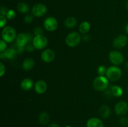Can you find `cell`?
<instances>
[{
    "label": "cell",
    "instance_id": "8",
    "mask_svg": "<svg viewBox=\"0 0 128 127\" xmlns=\"http://www.w3.org/2000/svg\"><path fill=\"white\" fill-rule=\"evenodd\" d=\"M47 11V7L42 3L36 4L31 9V12L35 17H42L46 14Z\"/></svg>",
    "mask_w": 128,
    "mask_h": 127
},
{
    "label": "cell",
    "instance_id": "36",
    "mask_svg": "<svg viewBox=\"0 0 128 127\" xmlns=\"http://www.w3.org/2000/svg\"><path fill=\"white\" fill-rule=\"evenodd\" d=\"M125 30H126V32L128 34V23L127 24V25L126 26V28H125Z\"/></svg>",
    "mask_w": 128,
    "mask_h": 127
},
{
    "label": "cell",
    "instance_id": "29",
    "mask_svg": "<svg viewBox=\"0 0 128 127\" xmlns=\"http://www.w3.org/2000/svg\"><path fill=\"white\" fill-rule=\"evenodd\" d=\"M33 21V16L31 14H27L24 17V22L26 24H30Z\"/></svg>",
    "mask_w": 128,
    "mask_h": 127
},
{
    "label": "cell",
    "instance_id": "21",
    "mask_svg": "<svg viewBox=\"0 0 128 127\" xmlns=\"http://www.w3.org/2000/svg\"><path fill=\"white\" fill-rule=\"evenodd\" d=\"M111 94L116 97H121L123 94V90L120 86L114 85L111 87Z\"/></svg>",
    "mask_w": 128,
    "mask_h": 127
},
{
    "label": "cell",
    "instance_id": "15",
    "mask_svg": "<svg viewBox=\"0 0 128 127\" xmlns=\"http://www.w3.org/2000/svg\"><path fill=\"white\" fill-rule=\"evenodd\" d=\"M35 65V61L32 58H27L22 62V68L24 70L29 71L32 70Z\"/></svg>",
    "mask_w": 128,
    "mask_h": 127
},
{
    "label": "cell",
    "instance_id": "9",
    "mask_svg": "<svg viewBox=\"0 0 128 127\" xmlns=\"http://www.w3.org/2000/svg\"><path fill=\"white\" fill-rule=\"evenodd\" d=\"M128 42V38L126 36L123 34L120 35L115 37L113 40V46L118 49H122L127 45Z\"/></svg>",
    "mask_w": 128,
    "mask_h": 127
},
{
    "label": "cell",
    "instance_id": "4",
    "mask_svg": "<svg viewBox=\"0 0 128 127\" xmlns=\"http://www.w3.org/2000/svg\"><path fill=\"white\" fill-rule=\"evenodd\" d=\"M81 39H82V37L79 32H71L66 36V43L69 47H74L78 46Z\"/></svg>",
    "mask_w": 128,
    "mask_h": 127
},
{
    "label": "cell",
    "instance_id": "27",
    "mask_svg": "<svg viewBox=\"0 0 128 127\" xmlns=\"http://www.w3.org/2000/svg\"><path fill=\"white\" fill-rule=\"evenodd\" d=\"M33 34L34 36H39V35H42L43 34V30L40 26H37L35 27L33 30Z\"/></svg>",
    "mask_w": 128,
    "mask_h": 127
},
{
    "label": "cell",
    "instance_id": "7",
    "mask_svg": "<svg viewBox=\"0 0 128 127\" xmlns=\"http://www.w3.org/2000/svg\"><path fill=\"white\" fill-rule=\"evenodd\" d=\"M43 25L46 30L52 32L58 28V22L55 17L50 16L45 19L43 22Z\"/></svg>",
    "mask_w": 128,
    "mask_h": 127
},
{
    "label": "cell",
    "instance_id": "39",
    "mask_svg": "<svg viewBox=\"0 0 128 127\" xmlns=\"http://www.w3.org/2000/svg\"><path fill=\"white\" fill-rule=\"evenodd\" d=\"M66 127H71V126H69V125H68V126H66Z\"/></svg>",
    "mask_w": 128,
    "mask_h": 127
},
{
    "label": "cell",
    "instance_id": "40",
    "mask_svg": "<svg viewBox=\"0 0 128 127\" xmlns=\"http://www.w3.org/2000/svg\"></svg>",
    "mask_w": 128,
    "mask_h": 127
},
{
    "label": "cell",
    "instance_id": "2",
    "mask_svg": "<svg viewBox=\"0 0 128 127\" xmlns=\"http://www.w3.org/2000/svg\"><path fill=\"white\" fill-rule=\"evenodd\" d=\"M2 39L6 41L7 43L13 42L16 38V32L14 29L11 26H6L2 29L1 31Z\"/></svg>",
    "mask_w": 128,
    "mask_h": 127
},
{
    "label": "cell",
    "instance_id": "35",
    "mask_svg": "<svg viewBox=\"0 0 128 127\" xmlns=\"http://www.w3.org/2000/svg\"><path fill=\"white\" fill-rule=\"evenodd\" d=\"M48 127H59V125L57 124V123H51L50 125H49Z\"/></svg>",
    "mask_w": 128,
    "mask_h": 127
},
{
    "label": "cell",
    "instance_id": "14",
    "mask_svg": "<svg viewBox=\"0 0 128 127\" xmlns=\"http://www.w3.org/2000/svg\"><path fill=\"white\" fill-rule=\"evenodd\" d=\"M87 127H103V122L98 118H91L88 120L86 123Z\"/></svg>",
    "mask_w": 128,
    "mask_h": 127
},
{
    "label": "cell",
    "instance_id": "31",
    "mask_svg": "<svg viewBox=\"0 0 128 127\" xmlns=\"http://www.w3.org/2000/svg\"><path fill=\"white\" fill-rule=\"evenodd\" d=\"M35 47H34L33 44L31 43H29L26 45V47H25V49L28 51V52H32V51L34 50Z\"/></svg>",
    "mask_w": 128,
    "mask_h": 127
},
{
    "label": "cell",
    "instance_id": "26",
    "mask_svg": "<svg viewBox=\"0 0 128 127\" xmlns=\"http://www.w3.org/2000/svg\"><path fill=\"white\" fill-rule=\"evenodd\" d=\"M7 19L6 16L0 15V27L1 28H4L5 27V25L6 24L7 22Z\"/></svg>",
    "mask_w": 128,
    "mask_h": 127
},
{
    "label": "cell",
    "instance_id": "19",
    "mask_svg": "<svg viewBox=\"0 0 128 127\" xmlns=\"http://www.w3.org/2000/svg\"><path fill=\"white\" fill-rule=\"evenodd\" d=\"M90 29H91V25L90 22L88 21H83L80 24L79 31L80 33L84 34H87L90 31Z\"/></svg>",
    "mask_w": 128,
    "mask_h": 127
},
{
    "label": "cell",
    "instance_id": "22",
    "mask_svg": "<svg viewBox=\"0 0 128 127\" xmlns=\"http://www.w3.org/2000/svg\"><path fill=\"white\" fill-rule=\"evenodd\" d=\"M50 120V117L48 113L46 112L41 113L39 115V122L42 125H47Z\"/></svg>",
    "mask_w": 128,
    "mask_h": 127
},
{
    "label": "cell",
    "instance_id": "37",
    "mask_svg": "<svg viewBox=\"0 0 128 127\" xmlns=\"http://www.w3.org/2000/svg\"><path fill=\"white\" fill-rule=\"evenodd\" d=\"M125 67H126V69L128 70V62H127L126 63V65H125Z\"/></svg>",
    "mask_w": 128,
    "mask_h": 127
},
{
    "label": "cell",
    "instance_id": "25",
    "mask_svg": "<svg viewBox=\"0 0 128 127\" xmlns=\"http://www.w3.org/2000/svg\"><path fill=\"white\" fill-rule=\"evenodd\" d=\"M6 18L8 19H13L15 17H16V12L13 9H9L7 12V14L6 16Z\"/></svg>",
    "mask_w": 128,
    "mask_h": 127
},
{
    "label": "cell",
    "instance_id": "13",
    "mask_svg": "<svg viewBox=\"0 0 128 127\" xmlns=\"http://www.w3.org/2000/svg\"><path fill=\"white\" fill-rule=\"evenodd\" d=\"M34 88V90L36 93L38 94H42L46 91L48 86L45 81L42 80H40L35 83Z\"/></svg>",
    "mask_w": 128,
    "mask_h": 127
},
{
    "label": "cell",
    "instance_id": "3",
    "mask_svg": "<svg viewBox=\"0 0 128 127\" xmlns=\"http://www.w3.org/2000/svg\"><path fill=\"white\" fill-rule=\"evenodd\" d=\"M122 75V71L121 68L116 65L110 66L107 68L106 77L109 80L115 82L120 79Z\"/></svg>",
    "mask_w": 128,
    "mask_h": 127
},
{
    "label": "cell",
    "instance_id": "12",
    "mask_svg": "<svg viewBox=\"0 0 128 127\" xmlns=\"http://www.w3.org/2000/svg\"><path fill=\"white\" fill-rule=\"evenodd\" d=\"M16 45L19 47L25 48V46L29 44L27 34L25 33H20L17 35L16 38Z\"/></svg>",
    "mask_w": 128,
    "mask_h": 127
},
{
    "label": "cell",
    "instance_id": "38",
    "mask_svg": "<svg viewBox=\"0 0 128 127\" xmlns=\"http://www.w3.org/2000/svg\"><path fill=\"white\" fill-rule=\"evenodd\" d=\"M126 7H127V9H128V2H127V4H126Z\"/></svg>",
    "mask_w": 128,
    "mask_h": 127
},
{
    "label": "cell",
    "instance_id": "17",
    "mask_svg": "<svg viewBox=\"0 0 128 127\" xmlns=\"http://www.w3.org/2000/svg\"><path fill=\"white\" fill-rule=\"evenodd\" d=\"M2 53L4 58L8 59H12L16 57V55L18 52L14 48H8L6 49Z\"/></svg>",
    "mask_w": 128,
    "mask_h": 127
},
{
    "label": "cell",
    "instance_id": "6",
    "mask_svg": "<svg viewBox=\"0 0 128 127\" xmlns=\"http://www.w3.org/2000/svg\"><path fill=\"white\" fill-rule=\"evenodd\" d=\"M109 59L114 65H118L124 62V56L118 51H112L109 54Z\"/></svg>",
    "mask_w": 128,
    "mask_h": 127
},
{
    "label": "cell",
    "instance_id": "24",
    "mask_svg": "<svg viewBox=\"0 0 128 127\" xmlns=\"http://www.w3.org/2000/svg\"><path fill=\"white\" fill-rule=\"evenodd\" d=\"M106 72H107V68L105 65H101L99 66L98 68L97 72L99 75L104 76L106 74Z\"/></svg>",
    "mask_w": 128,
    "mask_h": 127
},
{
    "label": "cell",
    "instance_id": "32",
    "mask_svg": "<svg viewBox=\"0 0 128 127\" xmlns=\"http://www.w3.org/2000/svg\"><path fill=\"white\" fill-rule=\"evenodd\" d=\"M0 70H1V72H0V77H2L5 74L6 68H5V66L3 64L1 63V62L0 63Z\"/></svg>",
    "mask_w": 128,
    "mask_h": 127
},
{
    "label": "cell",
    "instance_id": "1",
    "mask_svg": "<svg viewBox=\"0 0 128 127\" xmlns=\"http://www.w3.org/2000/svg\"><path fill=\"white\" fill-rule=\"evenodd\" d=\"M92 85L96 90L100 92L104 91L109 86V79L105 76L99 75L94 78Z\"/></svg>",
    "mask_w": 128,
    "mask_h": 127
},
{
    "label": "cell",
    "instance_id": "5",
    "mask_svg": "<svg viewBox=\"0 0 128 127\" xmlns=\"http://www.w3.org/2000/svg\"><path fill=\"white\" fill-rule=\"evenodd\" d=\"M48 43V40L47 37L43 34L35 36L32 42L34 47L37 50H41L44 49L47 46Z\"/></svg>",
    "mask_w": 128,
    "mask_h": 127
},
{
    "label": "cell",
    "instance_id": "34",
    "mask_svg": "<svg viewBox=\"0 0 128 127\" xmlns=\"http://www.w3.org/2000/svg\"><path fill=\"white\" fill-rule=\"evenodd\" d=\"M82 39L83 41H88L91 39V37H90V35L88 34L87 33V34H83V36L82 37Z\"/></svg>",
    "mask_w": 128,
    "mask_h": 127
},
{
    "label": "cell",
    "instance_id": "10",
    "mask_svg": "<svg viewBox=\"0 0 128 127\" xmlns=\"http://www.w3.org/2000/svg\"><path fill=\"white\" fill-rule=\"evenodd\" d=\"M114 111L116 115L119 116L125 115L128 112V104L124 101H120L116 103L114 107Z\"/></svg>",
    "mask_w": 128,
    "mask_h": 127
},
{
    "label": "cell",
    "instance_id": "23",
    "mask_svg": "<svg viewBox=\"0 0 128 127\" xmlns=\"http://www.w3.org/2000/svg\"><path fill=\"white\" fill-rule=\"evenodd\" d=\"M17 9L22 14L27 13L30 11V6L26 2H20L17 6Z\"/></svg>",
    "mask_w": 128,
    "mask_h": 127
},
{
    "label": "cell",
    "instance_id": "20",
    "mask_svg": "<svg viewBox=\"0 0 128 127\" xmlns=\"http://www.w3.org/2000/svg\"><path fill=\"white\" fill-rule=\"evenodd\" d=\"M100 114L103 118H108L111 115V110L107 105H102L100 109Z\"/></svg>",
    "mask_w": 128,
    "mask_h": 127
},
{
    "label": "cell",
    "instance_id": "28",
    "mask_svg": "<svg viewBox=\"0 0 128 127\" xmlns=\"http://www.w3.org/2000/svg\"><path fill=\"white\" fill-rule=\"evenodd\" d=\"M7 42L4 41L3 39H1L0 41V52H3L7 47Z\"/></svg>",
    "mask_w": 128,
    "mask_h": 127
},
{
    "label": "cell",
    "instance_id": "16",
    "mask_svg": "<svg viewBox=\"0 0 128 127\" xmlns=\"http://www.w3.org/2000/svg\"><path fill=\"white\" fill-rule=\"evenodd\" d=\"M21 88L24 91L30 90L33 87V82L30 78H24L20 83Z\"/></svg>",
    "mask_w": 128,
    "mask_h": 127
},
{
    "label": "cell",
    "instance_id": "33",
    "mask_svg": "<svg viewBox=\"0 0 128 127\" xmlns=\"http://www.w3.org/2000/svg\"><path fill=\"white\" fill-rule=\"evenodd\" d=\"M9 9H8L5 6H1V9H0V12H1V15L6 16L7 14V12Z\"/></svg>",
    "mask_w": 128,
    "mask_h": 127
},
{
    "label": "cell",
    "instance_id": "11",
    "mask_svg": "<svg viewBox=\"0 0 128 127\" xmlns=\"http://www.w3.org/2000/svg\"><path fill=\"white\" fill-rule=\"evenodd\" d=\"M41 59L46 63L52 62L55 58V52L51 49H46L41 53Z\"/></svg>",
    "mask_w": 128,
    "mask_h": 127
},
{
    "label": "cell",
    "instance_id": "18",
    "mask_svg": "<svg viewBox=\"0 0 128 127\" xmlns=\"http://www.w3.org/2000/svg\"><path fill=\"white\" fill-rule=\"evenodd\" d=\"M78 23V21L76 20V19L75 17H68L64 20V25L65 26V27H67V28L71 29L73 28L75 26H76Z\"/></svg>",
    "mask_w": 128,
    "mask_h": 127
},
{
    "label": "cell",
    "instance_id": "30",
    "mask_svg": "<svg viewBox=\"0 0 128 127\" xmlns=\"http://www.w3.org/2000/svg\"><path fill=\"white\" fill-rule=\"evenodd\" d=\"M120 123L121 125L123 127H128V118L126 117H122L120 119Z\"/></svg>",
    "mask_w": 128,
    "mask_h": 127
}]
</instances>
